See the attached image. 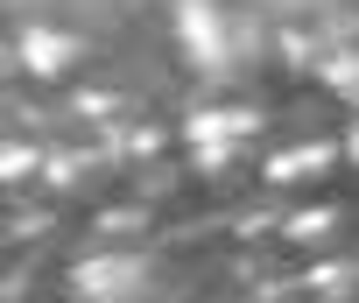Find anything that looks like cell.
Returning a JSON list of instances; mask_svg holds the SVG:
<instances>
[{"mask_svg":"<svg viewBox=\"0 0 359 303\" xmlns=\"http://www.w3.org/2000/svg\"><path fill=\"white\" fill-rule=\"evenodd\" d=\"M261 127H268L261 106H198V113H184V148H191V163L205 177H226Z\"/></svg>","mask_w":359,"mask_h":303,"instance_id":"3957f363","label":"cell"},{"mask_svg":"<svg viewBox=\"0 0 359 303\" xmlns=\"http://www.w3.org/2000/svg\"><path fill=\"white\" fill-rule=\"evenodd\" d=\"M64 289H71V303H155L162 275H155L148 254H134V247H106V254L71 261Z\"/></svg>","mask_w":359,"mask_h":303,"instance_id":"7a4b0ae2","label":"cell"},{"mask_svg":"<svg viewBox=\"0 0 359 303\" xmlns=\"http://www.w3.org/2000/svg\"><path fill=\"white\" fill-rule=\"evenodd\" d=\"M345 156H352V170H359V120L345 127Z\"/></svg>","mask_w":359,"mask_h":303,"instance_id":"30bf717a","label":"cell"},{"mask_svg":"<svg viewBox=\"0 0 359 303\" xmlns=\"http://www.w3.org/2000/svg\"><path fill=\"white\" fill-rule=\"evenodd\" d=\"M338 156L345 148H331V141H303V148H275V156L261 163V184L268 191H317L331 170H338Z\"/></svg>","mask_w":359,"mask_h":303,"instance_id":"277c9868","label":"cell"},{"mask_svg":"<svg viewBox=\"0 0 359 303\" xmlns=\"http://www.w3.org/2000/svg\"><path fill=\"white\" fill-rule=\"evenodd\" d=\"M0 170H8V184H29V170H36V148H8V163H0Z\"/></svg>","mask_w":359,"mask_h":303,"instance_id":"9c48e42d","label":"cell"},{"mask_svg":"<svg viewBox=\"0 0 359 303\" xmlns=\"http://www.w3.org/2000/svg\"><path fill=\"white\" fill-rule=\"evenodd\" d=\"M331 226H338V212H289V247H317V240H331Z\"/></svg>","mask_w":359,"mask_h":303,"instance_id":"52a82bcc","label":"cell"},{"mask_svg":"<svg viewBox=\"0 0 359 303\" xmlns=\"http://www.w3.org/2000/svg\"><path fill=\"white\" fill-rule=\"evenodd\" d=\"M317 71H324V85L359 113V43H352V50H324V57H317Z\"/></svg>","mask_w":359,"mask_h":303,"instance_id":"8992f818","label":"cell"},{"mask_svg":"<svg viewBox=\"0 0 359 303\" xmlns=\"http://www.w3.org/2000/svg\"><path fill=\"white\" fill-rule=\"evenodd\" d=\"M50 184H57V191H78V184H92V156H71V163L57 156V163H50Z\"/></svg>","mask_w":359,"mask_h":303,"instance_id":"ba28073f","label":"cell"},{"mask_svg":"<svg viewBox=\"0 0 359 303\" xmlns=\"http://www.w3.org/2000/svg\"><path fill=\"white\" fill-rule=\"evenodd\" d=\"M169 22H176V43H184V64L198 71V78H233L240 71V15L233 8H219V0H176L169 8Z\"/></svg>","mask_w":359,"mask_h":303,"instance_id":"6da1fadb","label":"cell"},{"mask_svg":"<svg viewBox=\"0 0 359 303\" xmlns=\"http://www.w3.org/2000/svg\"><path fill=\"white\" fill-rule=\"evenodd\" d=\"M15 57H22L29 78H71V71H85V43L64 36V29H22Z\"/></svg>","mask_w":359,"mask_h":303,"instance_id":"5b68a950","label":"cell"}]
</instances>
